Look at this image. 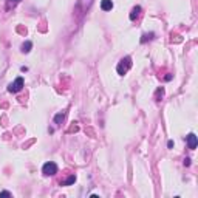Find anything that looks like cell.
<instances>
[{"mask_svg": "<svg viewBox=\"0 0 198 198\" xmlns=\"http://www.w3.org/2000/svg\"><path fill=\"white\" fill-rule=\"evenodd\" d=\"M130 67H132V59H130L129 56H126V57H122V59L119 60V64H118V67H116V71H118V74L124 76V74L130 70Z\"/></svg>", "mask_w": 198, "mask_h": 198, "instance_id": "1", "label": "cell"}, {"mask_svg": "<svg viewBox=\"0 0 198 198\" xmlns=\"http://www.w3.org/2000/svg\"><path fill=\"white\" fill-rule=\"evenodd\" d=\"M57 164L56 163H53V161H50V163H45L43 164V167H42V173L45 175V176H53V175H56L57 173Z\"/></svg>", "mask_w": 198, "mask_h": 198, "instance_id": "2", "label": "cell"}, {"mask_svg": "<svg viewBox=\"0 0 198 198\" xmlns=\"http://www.w3.org/2000/svg\"><path fill=\"white\" fill-rule=\"evenodd\" d=\"M23 88V77H17L14 82H11L8 85V91L10 93H19Z\"/></svg>", "mask_w": 198, "mask_h": 198, "instance_id": "3", "label": "cell"}, {"mask_svg": "<svg viewBox=\"0 0 198 198\" xmlns=\"http://www.w3.org/2000/svg\"><path fill=\"white\" fill-rule=\"evenodd\" d=\"M187 146H189L190 150H193L196 147V136H195V133H190L187 136Z\"/></svg>", "mask_w": 198, "mask_h": 198, "instance_id": "4", "label": "cell"}, {"mask_svg": "<svg viewBox=\"0 0 198 198\" xmlns=\"http://www.w3.org/2000/svg\"><path fill=\"white\" fill-rule=\"evenodd\" d=\"M113 8V2L112 0H101V10L102 11H110Z\"/></svg>", "mask_w": 198, "mask_h": 198, "instance_id": "5", "label": "cell"}, {"mask_svg": "<svg viewBox=\"0 0 198 198\" xmlns=\"http://www.w3.org/2000/svg\"><path fill=\"white\" fill-rule=\"evenodd\" d=\"M139 13H141V6H135L133 10H132V13H130V20H135L138 16H139Z\"/></svg>", "mask_w": 198, "mask_h": 198, "instance_id": "6", "label": "cell"}, {"mask_svg": "<svg viewBox=\"0 0 198 198\" xmlns=\"http://www.w3.org/2000/svg\"><path fill=\"white\" fill-rule=\"evenodd\" d=\"M31 48H33V43H31L30 40H27V42L22 43V53H30Z\"/></svg>", "mask_w": 198, "mask_h": 198, "instance_id": "7", "label": "cell"}, {"mask_svg": "<svg viewBox=\"0 0 198 198\" xmlns=\"http://www.w3.org/2000/svg\"><path fill=\"white\" fill-rule=\"evenodd\" d=\"M74 181H76V176L71 175V176H68L65 181H60V186H71V184H74Z\"/></svg>", "mask_w": 198, "mask_h": 198, "instance_id": "8", "label": "cell"}, {"mask_svg": "<svg viewBox=\"0 0 198 198\" xmlns=\"http://www.w3.org/2000/svg\"><path fill=\"white\" fill-rule=\"evenodd\" d=\"M155 37V33H146V34H142V37H141V43H146L147 40H152Z\"/></svg>", "mask_w": 198, "mask_h": 198, "instance_id": "9", "label": "cell"}, {"mask_svg": "<svg viewBox=\"0 0 198 198\" xmlns=\"http://www.w3.org/2000/svg\"><path fill=\"white\" fill-rule=\"evenodd\" d=\"M64 119H65V113H57V115L54 116V124H57V126H60Z\"/></svg>", "mask_w": 198, "mask_h": 198, "instance_id": "10", "label": "cell"}, {"mask_svg": "<svg viewBox=\"0 0 198 198\" xmlns=\"http://www.w3.org/2000/svg\"><path fill=\"white\" fill-rule=\"evenodd\" d=\"M164 96V88L163 87H159L158 90H156V93H155V101H161V97Z\"/></svg>", "mask_w": 198, "mask_h": 198, "instance_id": "11", "label": "cell"}, {"mask_svg": "<svg viewBox=\"0 0 198 198\" xmlns=\"http://www.w3.org/2000/svg\"><path fill=\"white\" fill-rule=\"evenodd\" d=\"M19 2H20V0H10V2H8V8H11V6H16Z\"/></svg>", "mask_w": 198, "mask_h": 198, "instance_id": "12", "label": "cell"}, {"mask_svg": "<svg viewBox=\"0 0 198 198\" xmlns=\"http://www.w3.org/2000/svg\"><path fill=\"white\" fill-rule=\"evenodd\" d=\"M2 196H11V192H8V190L0 192V198H2Z\"/></svg>", "mask_w": 198, "mask_h": 198, "instance_id": "13", "label": "cell"}, {"mask_svg": "<svg viewBox=\"0 0 198 198\" xmlns=\"http://www.w3.org/2000/svg\"><path fill=\"white\" fill-rule=\"evenodd\" d=\"M184 166H190V158H186L184 159Z\"/></svg>", "mask_w": 198, "mask_h": 198, "instance_id": "14", "label": "cell"}, {"mask_svg": "<svg viewBox=\"0 0 198 198\" xmlns=\"http://www.w3.org/2000/svg\"><path fill=\"white\" fill-rule=\"evenodd\" d=\"M167 147L172 149V147H173V141H169V142H167Z\"/></svg>", "mask_w": 198, "mask_h": 198, "instance_id": "15", "label": "cell"}, {"mask_svg": "<svg viewBox=\"0 0 198 198\" xmlns=\"http://www.w3.org/2000/svg\"><path fill=\"white\" fill-rule=\"evenodd\" d=\"M164 79H166V80H172V74H167Z\"/></svg>", "mask_w": 198, "mask_h": 198, "instance_id": "16", "label": "cell"}]
</instances>
